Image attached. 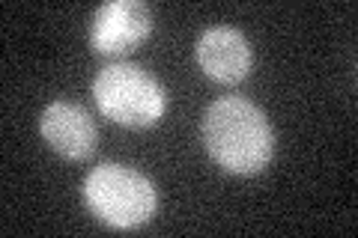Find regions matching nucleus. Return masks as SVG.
<instances>
[{
	"label": "nucleus",
	"instance_id": "nucleus-1",
	"mask_svg": "<svg viewBox=\"0 0 358 238\" xmlns=\"http://www.w3.org/2000/svg\"><path fill=\"white\" fill-rule=\"evenodd\" d=\"M200 134L212 161L233 176H257L272 161L275 131L266 113L248 98L224 96L212 101L200 122Z\"/></svg>",
	"mask_w": 358,
	"mask_h": 238
},
{
	"label": "nucleus",
	"instance_id": "nucleus-2",
	"mask_svg": "<svg viewBox=\"0 0 358 238\" xmlns=\"http://www.w3.org/2000/svg\"><path fill=\"white\" fill-rule=\"evenodd\" d=\"M84 202L102 223L114 230H138L159 209V191L141 170L105 161L84 179Z\"/></svg>",
	"mask_w": 358,
	"mask_h": 238
},
{
	"label": "nucleus",
	"instance_id": "nucleus-3",
	"mask_svg": "<svg viewBox=\"0 0 358 238\" xmlns=\"http://www.w3.org/2000/svg\"><path fill=\"white\" fill-rule=\"evenodd\" d=\"M93 98L102 117L122 128H150L164 110L167 96L155 75L138 63H108L93 81Z\"/></svg>",
	"mask_w": 358,
	"mask_h": 238
},
{
	"label": "nucleus",
	"instance_id": "nucleus-4",
	"mask_svg": "<svg viewBox=\"0 0 358 238\" xmlns=\"http://www.w3.org/2000/svg\"><path fill=\"white\" fill-rule=\"evenodd\" d=\"M152 9L141 0H110L102 3L90 24V48L102 57L131 54L152 36Z\"/></svg>",
	"mask_w": 358,
	"mask_h": 238
},
{
	"label": "nucleus",
	"instance_id": "nucleus-5",
	"mask_svg": "<svg viewBox=\"0 0 358 238\" xmlns=\"http://www.w3.org/2000/svg\"><path fill=\"white\" fill-rule=\"evenodd\" d=\"M39 134L66 161H87L99 143L96 122L78 101H51L39 117Z\"/></svg>",
	"mask_w": 358,
	"mask_h": 238
},
{
	"label": "nucleus",
	"instance_id": "nucleus-6",
	"mask_svg": "<svg viewBox=\"0 0 358 238\" xmlns=\"http://www.w3.org/2000/svg\"><path fill=\"white\" fill-rule=\"evenodd\" d=\"M194 54H197V63L203 69V75H209L218 84L245 81L254 66V51H251L248 36L227 24H218V27H209L200 33Z\"/></svg>",
	"mask_w": 358,
	"mask_h": 238
}]
</instances>
